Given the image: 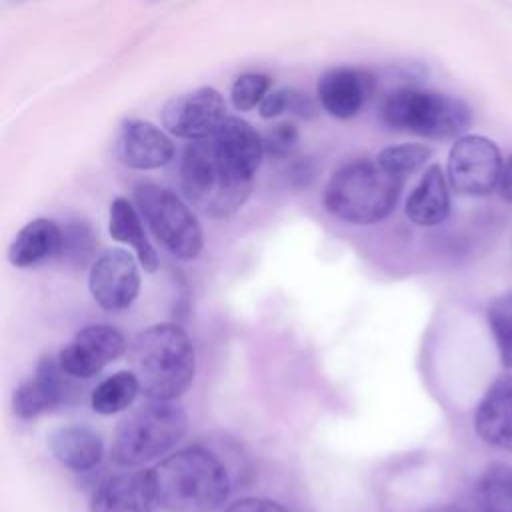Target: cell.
<instances>
[{"label":"cell","mask_w":512,"mask_h":512,"mask_svg":"<svg viewBox=\"0 0 512 512\" xmlns=\"http://www.w3.org/2000/svg\"><path fill=\"white\" fill-rule=\"evenodd\" d=\"M126 350L124 334L110 324H88L58 352V362L72 378H92Z\"/></svg>","instance_id":"12"},{"label":"cell","mask_w":512,"mask_h":512,"mask_svg":"<svg viewBox=\"0 0 512 512\" xmlns=\"http://www.w3.org/2000/svg\"><path fill=\"white\" fill-rule=\"evenodd\" d=\"M380 120L392 130H404L432 140H448L468 130L472 112L464 100L450 94L398 88L382 100Z\"/></svg>","instance_id":"6"},{"label":"cell","mask_w":512,"mask_h":512,"mask_svg":"<svg viewBox=\"0 0 512 512\" xmlns=\"http://www.w3.org/2000/svg\"><path fill=\"white\" fill-rule=\"evenodd\" d=\"M132 370L150 400H176L196 374L194 344L186 330L172 322L144 328L132 342Z\"/></svg>","instance_id":"3"},{"label":"cell","mask_w":512,"mask_h":512,"mask_svg":"<svg viewBox=\"0 0 512 512\" xmlns=\"http://www.w3.org/2000/svg\"><path fill=\"white\" fill-rule=\"evenodd\" d=\"M224 512H290V510L270 498L246 496V498H240V500L228 504L224 508Z\"/></svg>","instance_id":"28"},{"label":"cell","mask_w":512,"mask_h":512,"mask_svg":"<svg viewBox=\"0 0 512 512\" xmlns=\"http://www.w3.org/2000/svg\"><path fill=\"white\" fill-rule=\"evenodd\" d=\"M426 512H466V510L460 506H454V504H440V506L428 508Z\"/></svg>","instance_id":"32"},{"label":"cell","mask_w":512,"mask_h":512,"mask_svg":"<svg viewBox=\"0 0 512 512\" xmlns=\"http://www.w3.org/2000/svg\"><path fill=\"white\" fill-rule=\"evenodd\" d=\"M268 88H270V78L266 74L246 72L238 76L230 90L234 108L240 112L256 108V104H260L262 98L268 94Z\"/></svg>","instance_id":"25"},{"label":"cell","mask_w":512,"mask_h":512,"mask_svg":"<svg viewBox=\"0 0 512 512\" xmlns=\"http://www.w3.org/2000/svg\"><path fill=\"white\" fill-rule=\"evenodd\" d=\"M430 148L424 144H394V146H386L378 152L376 162L390 174L398 176V178H406L412 172H416L420 166H424V162L430 158Z\"/></svg>","instance_id":"24"},{"label":"cell","mask_w":512,"mask_h":512,"mask_svg":"<svg viewBox=\"0 0 512 512\" xmlns=\"http://www.w3.org/2000/svg\"><path fill=\"white\" fill-rule=\"evenodd\" d=\"M48 448L58 464L74 472L92 470L104 456V442L100 434L82 424L54 428L48 434Z\"/></svg>","instance_id":"17"},{"label":"cell","mask_w":512,"mask_h":512,"mask_svg":"<svg viewBox=\"0 0 512 512\" xmlns=\"http://www.w3.org/2000/svg\"><path fill=\"white\" fill-rule=\"evenodd\" d=\"M402 182L376 160H354L330 176L322 196L324 208L348 224H376L394 212Z\"/></svg>","instance_id":"4"},{"label":"cell","mask_w":512,"mask_h":512,"mask_svg":"<svg viewBox=\"0 0 512 512\" xmlns=\"http://www.w3.org/2000/svg\"><path fill=\"white\" fill-rule=\"evenodd\" d=\"M486 320L494 336L500 362L512 368V292L498 296L486 308Z\"/></svg>","instance_id":"23"},{"label":"cell","mask_w":512,"mask_h":512,"mask_svg":"<svg viewBox=\"0 0 512 512\" xmlns=\"http://www.w3.org/2000/svg\"><path fill=\"white\" fill-rule=\"evenodd\" d=\"M64 230L50 218H34L20 228L8 248V260L16 268H32L60 256Z\"/></svg>","instance_id":"18"},{"label":"cell","mask_w":512,"mask_h":512,"mask_svg":"<svg viewBox=\"0 0 512 512\" xmlns=\"http://www.w3.org/2000/svg\"><path fill=\"white\" fill-rule=\"evenodd\" d=\"M448 180L438 164L426 168L410 196L406 198L404 212L416 226H438L450 214Z\"/></svg>","instance_id":"19"},{"label":"cell","mask_w":512,"mask_h":512,"mask_svg":"<svg viewBox=\"0 0 512 512\" xmlns=\"http://www.w3.org/2000/svg\"><path fill=\"white\" fill-rule=\"evenodd\" d=\"M74 380L76 378L64 372L58 356H42L34 374L24 380L12 394L14 414L22 420H34L44 412L70 404L78 394Z\"/></svg>","instance_id":"9"},{"label":"cell","mask_w":512,"mask_h":512,"mask_svg":"<svg viewBox=\"0 0 512 512\" xmlns=\"http://www.w3.org/2000/svg\"><path fill=\"white\" fill-rule=\"evenodd\" d=\"M140 390L134 370H118L104 378L90 394V406L96 414L112 416L132 406Z\"/></svg>","instance_id":"21"},{"label":"cell","mask_w":512,"mask_h":512,"mask_svg":"<svg viewBox=\"0 0 512 512\" xmlns=\"http://www.w3.org/2000/svg\"><path fill=\"white\" fill-rule=\"evenodd\" d=\"M288 94H290V88H280V90H274V92L266 94L262 98V102L258 104L260 116L262 118H276L282 112H288Z\"/></svg>","instance_id":"29"},{"label":"cell","mask_w":512,"mask_h":512,"mask_svg":"<svg viewBox=\"0 0 512 512\" xmlns=\"http://www.w3.org/2000/svg\"><path fill=\"white\" fill-rule=\"evenodd\" d=\"M156 502L166 512H216L232 490L226 462L194 444L166 456L152 468Z\"/></svg>","instance_id":"1"},{"label":"cell","mask_w":512,"mask_h":512,"mask_svg":"<svg viewBox=\"0 0 512 512\" xmlns=\"http://www.w3.org/2000/svg\"><path fill=\"white\" fill-rule=\"evenodd\" d=\"M118 154L128 168L156 170L172 160L174 144L152 122L132 118L122 126Z\"/></svg>","instance_id":"15"},{"label":"cell","mask_w":512,"mask_h":512,"mask_svg":"<svg viewBox=\"0 0 512 512\" xmlns=\"http://www.w3.org/2000/svg\"><path fill=\"white\" fill-rule=\"evenodd\" d=\"M498 192L508 204H512V154H508L504 164H502V172H500V180H498Z\"/></svg>","instance_id":"31"},{"label":"cell","mask_w":512,"mask_h":512,"mask_svg":"<svg viewBox=\"0 0 512 512\" xmlns=\"http://www.w3.org/2000/svg\"><path fill=\"white\" fill-rule=\"evenodd\" d=\"M226 118V102L222 94L210 86L180 94L168 100L162 110L164 128L192 142L214 134Z\"/></svg>","instance_id":"11"},{"label":"cell","mask_w":512,"mask_h":512,"mask_svg":"<svg viewBox=\"0 0 512 512\" xmlns=\"http://www.w3.org/2000/svg\"><path fill=\"white\" fill-rule=\"evenodd\" d=\"M134 200L146 226L166 252L178 260L200 256L204 246L202 226L184 200L154 182H140L134 188Z\"/></svg>","instance_id":"7"},{"label":"cell","mask_w":512,"mask_h":512,"mask_svg":"<svg viewBox=\"0 0 512 512\" xmlns=\"http://www.w3.org/2000/svg\"><path fill=\"white\" fill-rule=\"evenodd\" d=\"M142 214L136 212V208L122 196L114 198L110 204V218H108V232L116 242L128 244L134 248L138 262L146 272H156L158 270V254L154 246L150 244L144 224H142Z\"/></svg>","instance_id":"20"},{"label":"cell","mask_w":512,"mask_h":512,"mask_svg":"<svg viewBox=\"0 0 512 512\" xmlns=\"http://www.w3.org/2000/svg\"><path fill=\"white\" fill-rule=\"evenodd\" d=\"M156 488L152 470L120 472L98 482L90 496V512H154Z\"/></svg>","instance_id":"13"},{"label":"cell","mask_w":512,"mask_h":512,"mask_svg":"<svg viewBox=\"0 0 512 512\" xmlns=\"http://www.w3.org/2000/svg\"><path fill=\"white\" fill-rule=\"evenodd\" d=\"M502 164V154L490 138L460 136L448 154V182L456 194L486 196L498 186Z\"/></svg>","instance_id":"8"},{"label":"cell","mask_w":512,"mask_h":512,"mask_svg":"<svg viewBox=\"0 0 512 512\" xmlns=\"http://www.w3.org/2000/svg\"><path fill=\"white\" fill-rule=\"evenodd\" d=\"M188 416L174 400H150L126 414L112 436L110 458L136 468L168 454L186 434Z\"/></svg>","instance_id":"5"},{"label":"cell","mask_w":512,"mask_h":512,"mask_svg":"<svg viewBox=\"0 0 512 512\" xmlns=\"http://www.w3.org/2000/svg\"><path fill=\"white\" fill-rule=\"evenodd\" d=\"M376 80L368 70L334 68L328 70L316 86L320 106L334 118L348 120L356 116L374 94Z\"/></svg>","instance_id":"14"},{"label":"cell","mask_w":512,"mask_h":512,"mask_svg":"<svg viewBox=\"0 0 512 512\" xmlns=\"http://www.w3.org/2000/svg\"><path fill=\"white\" fill-rule=\"evenodd\" d=\"M474 498L480 512H512V466L488 464L478 478Z\"/></svg>","instance_id":"22"},{"label":"cell","mask_w":512,"mask_h":512,"mask_svg":"<svg viewBox=\"0 0 512 512\" xmlns=\"http://www.w3.org/2000/svg\"><path fill=\"white\" fill-rule=\"evenodd\" d=\"M88 288L94 302L108 312H122L140 292V270L134 256L122 248L104 250L90 266Z\"/></svg>","instance_id":"10"},{"label":"cell","mask_w":512,"mask_h":512,"mask_svg":"<svg viewBox=\"0 0 512 512\" xmlns=\"http://www.w3.org/2000/svg\"><path fill=\"white\" fill-rule=\"evenodd\" d=\"M62 230H64V242H62L60 256L84 260L92 252V246H94L92 232H90L88 224L74 222V224H68Z\"/></svg>","instance_id":"26"},{"label":"cell","mask_w":512,"mask_h":512,"mask_svg":"<svg viewBox=\"0 0 512 512\" xmlns=\"http://www.w3.org/2000/svg\"><path fill=\"white\" fill-rule=\"evenodd\" d=\"M288 112L294 114V116H300V118H314L316 112H318V108H316V102H314L308 94L290 88V94H288Z\"/></svg>","instance_id":"30"},{"label":"cell","mask_w":512,"mask_h":512,"mask_svg":"<svg viewBox=\"0 0 512 512\" xmlns=\"http://www.w3.org/2000/svg\"><path fill=\"white\" fill-rule=\"evenodd\" d=\"M474 430L486 444L512 452V374L500 376L486 390L474 414Z\"/></svg>","instance_id":"16"},{"label":"cell","mask_w":512,"mask_h":512,"mask_svg":"<svg viewBox=\"0 0 512 512\" xmlns=\"http://www.w3.org/2000/svg\"><path fill=\"white\" fill-rule=\"evenodd\" d=\"M254 174L238 166L212 136L186 146L180 164L184 196L212 218L232 216L250 196Z\"/></svg>","instance_id":"2"},{"label":"cell","mask_w":512,"mask_h":512,"mask_svg":"<svg viewBox=\"0 0 512 512\" xmlns=\"http://www.w3.org/2000/svg\"><path fill=\"white\" fill-rule=\"evenodd\" d=\"M264 140V152L272 158H286L298 142V128L292 122H280L268 130Z\"/></svg>","instance_id":"27"}]
</instances>
